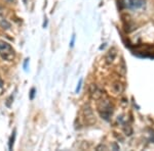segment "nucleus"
<instances>
[{"label": "nucleus", "mask_w": 154, "mask_h": 151, "mask_svg": "<svg viewBox=\"0 0 154 151\" xmlns=\"http://www.w3.org/2000/svg\"><path fill=\"white\" fill-rule=\"evenodd\" d=\"M11 100H14V97H12V96H9L8 99L6 100V106H7V107H11V103L12 102Z\"/></svg>", "instance_id": "f8f14e48"}, {"label": "nucleus", "mask_w": 154, "mask_h": 151, "mask_svg": "<svg viewBox=\"0 0 154 151\" xmlns=\"http://www.w3.org/2000/svg\"><path fill=\"white\" fill-rule=\"evenodd\" d=\"M123 5L130 9H140L146 5V0H123Z\"/></svg>", "instance_id": "7ed1b4c3"}, {"label": "nucleus", "mask_w": 154, "mask_h": 151, "mask_svg": "<svg viewBox=\"0 0 154 151\" xmlns=\"http://www.w3.org/2000/svg\"><path fill=\"white\" fill-rule=\"evenodd\" d=\"M23 1L25 2V3H26V2H27V0H23Z\"/></svg>", "instance_id": "2eb2a0df"}, {"label": "nucleus", "mask_w": 154, "mask_h": 151, "mask_svg": "<svg viewBox=\"0 0 154 151\" xmlns=\"http://www.w3.org/2000/svg\"><path fill=\"white\" fill-rule=\"evenodd\" d=\"M16 134H17V131L14 130V132H12V135L11 136V139H9V142H8L9 150H11L12 147H14V140H16Z\"/></svg>", "instance_id": "6e6552de"}, {"label": "nucleus", "mask_w": 154, "mask_h": 151, "mask_svg": "<svg viewBox=\"0 0 154 151\" xmlns=\"http://www.w3.org/2000/svg\"><path fill=\"white\" fill-rule=\"evenodd\" d=\"M83 115H84V116H85V121L88 123H93L94 122H95V118H94L93 110H91V108L89 105L84 106Z\"/></svg>", "instance_id": "20e7f679"}, {"label": "nucleus", "mask_w": 154, "mask_h": 151, "mask_svg": "<svg viewBox=\"0 0 154 151\" xmlns=\"http://www.w3.org/2000/svg\"><path fill=\"white\" fill-rule=\"evenodd\" d=\"M113 89L115 91V93H121L123 90H125V87L121 83H115L113 85Z\"/></svg>", "instance_id": "0eeeda50"}, {"label": "nucleus", "mask_w": 154, "mask_h": 151, "mask_svg": "<svg viewBox=\"0 0 154 151\" xmlns=\"http://www.w3.org/2000/svg\"><path fill=\"white\" fill-rule=\"evenodd\" d=\"M89 92H91V96L95 99H100L102 96H103V93L101 92V90L99 89L95 84L91 86V89H89Z\"/></svg>", "instance_id": "39448f33"}, {"label": "nucleus", "mask_w": 154, "mask_h": 151, "mask_svg": "<svg viewBox=\"0 0 154 151\" xmlns=\"http://www.w3.org/2000/svg\"><path fill=\"white\" fill-rule=\"evenodd\" d=\"M98 111L103 120L109 122L113 113V106L111 105L110 101L108 99L103 98V96H102L100 98V101L98 102Z\"/></svg>", "instance_id": "f257e3e1"}, {"label": "nucleus", "mask_w": 154, "mask_h": 151, "mask_svg": "<svg viewBox=\"0 0 154 151\" xmlns=\"http://www.w3.org/2000/svg\"><path fill=\"white\" fill-rule=\"evenodd\" d=\"M115 56H116V51H115V49L112 48V49H110V50L108 51V53H107V55H106V62L107 63H111L112 61L114 60V58H115Z\"/></svg>", "instance_id": "423d86ee"}, {"label": "nucleus", "mask_w": 154, "mask_h": 151, "mask_svg": "<svg viewBox=\"0 0 154 151\" xmlns=\"http://www.w3.org/2000/svg\"><path fill=\"white\" fill-rule=\"evenodd\" d=\"M74 41H75V35L72 36V40L70 42V47H73L74 46Z\"/></svg>", "instance_id": "4468645a"}, {"label": "nucleus", "mask_w": 154, "mask_h": 151, "mask_svg": "<svg viewBox=\"0 0 154 151\" xmlns=\"http://www.w3.org/2000/svg\"><path fill=\"white\" fill-rule=\"evenodd\" d=\"M28 63H29V58H26L24 61V64H23V68L25 71H27V68H28Z\"/></svg>", "instance_id": "ddd939ff"}, {"label": "nucleus", "mask_w": 154, "mask_h": 151, "mask_svg": "<svg viewBox=\"0 0 154 151\" xmlns=\"http://www.w3.org/2000/svg\"><path fill=\"white\" fill-rule=\"evenodd\" d=\"M0 26H1L4 30H7V29L11 28V24L7 23L5 19H2V21H0Z\"/></svg>", "instance_id": "1a4fd4ad"}, {"label": "nucleus", "mask_w": 154, "mask_h": 151, "mask_svg": "<svg viewBox=\"0 0 154 151\" xmlns=\"http://www.w3.org/2000/svg\"><path fill=\"white\" fill-rule=\"evenodd\" d=\"M81 85H82V79H80V80H79V83H78V85H77L76 90H75L76 93H79V91H80V88H81Z\"/></svg>", "instance_id": "9b49d317"}, {"label": "nucleus", "mask_w": 154, "mask_h": 151, "mask_svg": "<svg viewBox=\"0 0 154 151\" xmlns=\"http://www.w3.org/2000/svg\"><path fill=\"white\" fill-rule=\"evenodd\" d=\"M35 92H36L35 88H32V89H31V91H30V96H29V98L31 99V100H33L34 97H35Z\"/></svg>", "instance_id": "9d476101"}, {"label": "nucleus", "mask_w": 154, "mask_h": 151, "mask_svg": "<svg viewBox=\"0 0 154 151\" xmlns=\"http://www.w3.org/2000/svg\"><path fill=\"white\" fill-rule=\"evenodd\" d=\"M14 56H16L14 49L12 48L11 44L5 41H0V57L3 60L12 61L14 59Z\"/></svg>", "instance_id": "f03ea898"}]
</instances>
